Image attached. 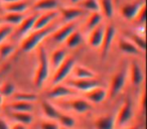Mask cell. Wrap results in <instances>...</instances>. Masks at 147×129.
<instances>
[{
    "instance_id": "1",
    "label": "cell",
    "mask_w": 147,
    "mask_h": 129,
    "mask_svg": "<svg viewBox=\"0 0 147 129\" xmlns=\"http://www.w3.org/2000/svg\"><path fill=\"white\" fill-rule=\"evenodd\" d=\"M57 27H59L57 23L51 22V24L43 27V28L33 30L27 36L24 37V39L21 43V49L25 53H29V51H33L40 45V43L43 39L47 38L49 35L53 34V32Z\"/></svg>"
},
{
    "instance_id": "2",
    "label": "cell",
    "mask_w": 147,
    "mask_h": 129,
    "mask_svg": "<svg viewBox=\"0 0 147 129\" xmlns=\"http://www.w3.org/2000/svg\"><path fill=\"white\" fill-rule=\"evenodd\" d=\"M49 71H51V66H49V55L45 47H40L38 49V66L33 81L35 87L39 88L45 84L49 76Z\"/></svg>"
},
{
    "instance_id": "3",
    "label": "cell",
    "mask_w": 147,
    "mask_h": 129,
    "mask_svg": "<svg viewBox=\"0 0 147 129\" xmlns=\"http://www.w3.org/2000/svg\"><path fill=\"white\" fill-rule=\"evenodd\" d=\"M127 74H128V71H127L126 67H124L112 77L110 88H109V97L111 99L120 94L121 91L124 89L127 81Z\"/></svg>"
},
{
    "instance_id": "4",
    "label": "cell",
    "mask_w": 147,
    "mask_h": 129,
    "mask_svg": "<svg viewBox=\"0 0 147 129\" xmlns=\"http://www.w3.org/2000/svg\"><path fill=\"white\" fill-rule=\"evenodd\" d=\"M75 65H76V59L74 57H65L63 63L57 70H55V75L53 77V86L63 82L67 79V77L71 73Z\"/></svg>"
},
{
    "instance_id": "5",
    "label": "cell",
    "mask_w": 147,
    "mask_h": 129,
    "mask_svg": "<svg viewBox=\"0 0 147 129\" xmlns=\"http://www.w3.org/2000/svg\"><path fill=\"white\" fill-rule=\"evenodd\" d=\"M67 86L71 89H76L82 92H88L96 87L102 86L101 82L97 80L96 78L92 79H75V80H69L67 82Z\"/></svg>"
},
{
    "instance_id": "6",
    "label": "cell",
    "mask_w": 147,
    "mask_h": 129,
    "mask_svg": "<svg viewBox=\"0 0 147 129\" xmlns=\"http://www.w3.org/2000/svg\"><path fill=\"white\" fill-rule=\"evenodd\" d=\"M133 108H132V103L128 98L125 100L124 104L121 106L120 110H119L118 114L116 117V126L122 127L125 126L130 122V120L133 118Z\"/></svg>"
},
{
    "instance_id": "7",
    "label": "cell",
    "mask_w": 147,
    "mask_h": 129,
    "mask_svg": "<svg viewBox=\"0 0 147 129\" xmlns=\"http://www.w3.org/2000/svg\"><path fill=\"white\" fill-rule=\"evenodd\" d=\"M145 5V1L138 0L134 2H129L122 5L120 8V13L122 17H124L127 20H134L136 15L138 14L139 10Z\"/></svg>"
},
{
    "instance_id": "8",
    "label": "cell",
    "mask_w": 147,
    "mask_h": 129,
    "mask_svg": "<svg viewBox=\"0 0 147 129\" xmlns=\"http://www.w3.org/2000/svg\"><path fill=\"white\" fill-rule=\"evenodd\" d=\"M116 36V28L113 25H108L105 27L104 37H103L102 45H101V55L103 59H106L108 57V53L110 51V49L112 47L113 41Z\"/></svg>"
},
{
    "instance_id": "9",
    "label": "cell",
    "mask_w": 147,
    "mask_h": 129,
    "mask_svg": "<svg viewBox=\"0 0 147 129\" xmlns=\"http://www.w3.org/2000/svg\"><path fill=\"white\" fill-rule=\"evenodd\" d=\"M76 28H77V23L75 22V21L67 22L65 25H63V26H61V27H57V28L53 31V39L55 43H65L67 37Z\"/></svg>"
},
{
    "instance_id": "10",
    "label": "cell",
    "mask_w": 147,
    "mask_h": 129,
    "mask_svg": "<svg viewBox=\"0 0 147 129\" xmlns=\"http://www.w3.org/2000/svg\"><path fill=\"white\" fill-rule=\"evenodd\" d=\"M59 15V10H49L45 11V13H43V14H38L34 22V25H33L32 30L43 28V27L49 25L51 22H53L55 19L57 18Z\"/></svg>"
},
{
    "instance_id": "11",
    "label": "cell",
    "mask_w": 147,
    "mask_h": 129,
    "mask_svg": "<svg viewBox=\"0 0 147 129\" xmlns=\"http://www.w3.org/2000/svg\"><path fill=\"white\" fill-rule=\"evenodd\" d=\"M105 27H106V25L101 22L96 27L91 29L90 35H89V38H88V43L90 45V47H94V49H99L101 47L103 41V37H104Z\"/></svg>"
},
{
    "instance_id": "12",
    "label": "cell",
    "mask_w": 147,
    "mask_h": 129,
    "mask_svg": "<svg viewBox=\"0 0 147 129\" xmlns=\"http://www.w3.org/2000/svg\"><path fill=\"white\" fill-rule=\"evenodd\" d=\"M86 11L81 7H61L59 13L61 15L63 21L65 22H71L77 20L81 16L85 14Z\"/></svg>"
},
{
    "instance_id": "13",
    "label": "cell",
    "mask_w": 147,
    "mask_h": 129,
    "mask_svg": "<svg viewBox=\"0 0 147 129\" xmlns=\"http://www.w3.org/2000/svg\"><path fill=\"white\" fill-rule=\"evenodd\" d=\"M75 94H76V93L74 92L73 89L69 88V86L57 84V85H55L53 88L47 93V97L51 99H59V98H65V97L74 96Z\"/></svg>"
},
{
    "instance_id": "14",
    "label": "cell",
    "mask_w": 147,
    "mask_h": 129,
    "mask_svg": "<svg viewBox=\"0 0 147 129\" xmlns=\"http://www.w3.org/2000/svg\"><path fill=\"white\" fill-rule=\"evenodd\" d=\"M130 80L134 87H139L144 80V74L141 69L140 63L137 61H131L130 66Z\"/></svg>"
},
{
    "instance_id": "15",
    "label": "cell",
    "mask_w": 147,
    "mask_h": 129,
    "mask_svg": "<svg viewBox=\"0 0 147 129\" xmlns=\"http://www.w3.org/2000/svg\"><path fill=\"white\" fill-rule=\"evenodd\" d=\"M107 94L108 93L105 90L104 87L99 86L86 92V97L90 102L94 103V104H100L107 98Z\"/></svg>"
},
{
    "instance_id": "16",
    "label": "cell",
    "mask_w": 147,
    "mask_h": 129,
    "mask_svg": "<svg viewBox=\"0 0 147 129\" xmlns=\"http://www.w3.org/2000/svg\"><path fill=\"white\" fill-rule=\"evenodd\" d=\"M116 126V117L113 114L101 116L95 121L96 129H114Z\"/></svg>"
},
{
    "instance_id": "17",
    "label": "cell",
    "mask_w": 147,
    "mask_h": 129,
    "mask_svg": "<svg viewBox=\"0 0 147 129\" xmlns=\"http://www.w3.org/2000/svg\"><path fill=\"white\" fill-rule=\"evenodd\" d=\"M37 15L38 14H33L26 17V18H23V20L19 24L18 29H17V32H16L17 36H24V35H26L27 33L32 30Z\"/></svg>"
},
{
    "instance_id": "18",
    "label": "cell",
    "mask_w": 147,
    "mask_h": 129,
    "mask_svg": "<svg viewBox=\"0 0 147 129\" xmlns=\"http://www.w3.org/2000/svg\"><path fill=\"white\" fill-rule=\"evenodd\" d=\"M118 47L122 53H127V55H138L141 53L140 49H139L134 43H131L129 39H127L126 37H123V38L119 39Z\"/></svg>"
},
{
    "instance_id": "19",
    "label": "cell",
    "mask_w": 147,
    "mask_h": 129,
    "mask_svg": "<svg viewBox=\"0 0 147 129\" xmlns=\"http://www.w3.org/2000/svg\"><path fill=\"white\" fill-rule=\"evenodd\" d=\"M67 51L65 49H57L51 53V57L49 59V66L53 69V70H57L61 63H63V61L67 57Z\"/></svg>"
},
{
    "instance_id": "20",
    "label": "cell",
    "mask_w": 147,
    "mask_h": 129,
    "mask_svg": "<svg viewBox=\"0 0 147 129\" xmlns=\"http://www.w3.org/2000/svg\"><path fill=\"white\" fill-rule=\"evenodd\" d=\"M7 109L13 112H29L33 111V105L31 102L24 101H12L7 105Z\"/></svg>"
},
{
    "instance_id": "21",
    "label": "cell",
    "mask_w": 147,
    "mask_h": 129,
    "mask_svg": "<svg viewBox=\"0 0 147 129\" xmlns=\"http://www.w3.org/2000/svg\"><path fill=\"white\" fill-rule=\"evenodd\" d=\"M59 5V0H37L33 5V9L37 11L57 10Z\"/></svg>"
},
{
    "instance_id": "22",
    "label": "cell",
    "mask_w": 147,
    "mask_h": 129,
    "mask_svg": "<svg viewBox=\"0 0 147 129\" xmlns=\"http://www.w3.org/2000/svg\"><path fill=\"white\" fill-rule=\"evenodd\" d=\"M69 106L71 110L79 113V114H83V113L88 112L92 108L90 103L87 100H84V99H75V100H71L69 103Z\"/></svg>"
},
{
    "instance_id": "23",
    "label": "cell",
    "mask_w": 147,
    "mask_h": 129,
    "mask_svg": "<svg viewBox=\"0 0 147 129\" xmlns=\"http://www.w3.org/2000/svg\"><path fill=\"white\" fill-rule=\"evenodd\" d=\"M29 7L28 2L24 0H18L14 2L6 3L4 6V9L6 12H16V13H23L27 10Z\"/></svg>"
},
{
    "instance_id": "24",
    "label": "cell",
    "mask_w": 147,
    "mask_h": 129,
    "mask_svg": "<svg viewBox=\"0 0 147 129\" xmlns=\"http://www.w3.org/2000/svg\"><path fill=\"white\" fill-rule=\"evenodd\" d=\"M124 35L127 39L133 43L140 51H144L146 49V43H145V38L141 35H139L138 33H135L134 31H129L126 30L124 31Z\"/></svg>"
},
{
    "instance_id": "25",
    "label": "cell",
    "mask_w": 147,
    "mask_h": 129,
    "mask_svg": "<svg viewBox=\"0 0 147 129\" xmlns=\"http://www.w3.org/2000/svg\"><path fill=\"white\" fill-rule=\"evenodd\" d=\"M9 116L14 121L24 125L31 124L33 121L32 114L29 112H13V111H10L9 112Z\"/></svg>"
},
{
    "instance_id": "26",
    "label": "cell",
    "mask_w": 147,
    "mask_h": 129,
    "mask_svg": "<svg viewBox=\"0 0 147 129\" xmlns=\"http://www.w3.org/2000/svg\"><path fill=\"white\" fill-rule=\"evenodd\" d=\"M74 77L76 79H92L96 78V74L92 70L82 66H75L73 69Z\"/></svg>"
},
{
    "instance_id": "27",
    "label": "cell",
    "mask_w": 147,
    "mask_h": 129,
    "mask_svg": "<svg viewBox=\"0 0 147 129\" xmlns=\"http://www.w3.org/2000/svg\"><path fill=\"white\" fill-rule=\"evenodd\" d=\"M65 43L69 49H76V47H78L79 45L83 43L82 33H81L79 30H77V29H75V30L67 37Z\"/></svg>"
},
{
    "instance_id": "28",
    "label": "cell",
    "mask_w": 147,
    "mask_h": 129,
    "mask_svg": "<svg viewBox=\"0 0 147 129\" xmlns=\"http://www.w3.org/2000/svg\"><path fill=\"white\" fill-rule=\"evenodd\" d=\"M41 107H42L43 113H45V115L47 118L53 119V120H57L61 112H59L55 107H53L51 102H49L47 100H42V102H41Z\"/></svg>"
},
{
    "instance_id": "29",
    "label": "cell",
    "mask_w": 147,
    "mask_h": 129,
    "mask_svg": "<svg viewBox=\"0 0 147 129\" xmlns=\"http://www.w3.org/2000/svg\"><path fill=\"white\" fill-rule=\"evenodd\" d=\"M23 14L22 13H16V12H6L2 17V22H6L9 25H19L21 21L23 20Z\"/></svg>"
},
{
    "instance_id": "30",
    "label": "cell",
    "mask_w": 147,
    "mask_h": 129,
    "mask_svg": "<svg viewBox=\"0 0 147 129\" xmlns=\"http://www.w3.org/2000/svg\"><path fill=\"white\" fill-rule=\"evenodd\" d=\"M102 19H103V15L101 12H99V11L92 12L86 21V29L88 31H90L91 29H93L94 27H96L97 25L100 24V23L102 22Z\"/></svg>"
},
{
    "instance_id": "31",
    "label": "cell",
    "mask_w": 147,
    "mask_h": 129,
    "mask_svg": "<svg viewBox=\"0 0 147 129\" xmlns=\"http://www.w3.org/2000/svg\"><path fill=\"white\" fill-rule=\"evenodd\" d=\"M100 10L102 11V14L105 15L108 18H111L114 13V6H113L112 0H100L99 1Z\"/></svg>"
},
{
    "instance_id": "32",
    "label": "cell",
    "mask_w": 147,
    "mask_h": 129,
    "mask_svg": "<svg viewBox=\"0 0 147 129\" xmlns=\"http://www.w3.org/2000/svg\"><path fill=\"white\" fill-rule=\"evenodd\" d=\"M13 101H24V102H34L37 101L38 97L37 95L32 94V93H23V92H18V93H13L12 96Z\"/></svg>"
},
{
    "instance_id": "33",
    "label": "cell",
    "mask_w": 147,
    "mask_h": 129,
    "mask_svg": "<svg viewBox=\"0 0 147 129\" xmlns=\"http://www.w3.org/2000/svg\"><path fill=\"white\" fill-rule=\"evenodd\" d=\"M81 8H83L85 11L96 12L100 11V5L98 0H84L81 3Z\"/></svg>"
},
{
    "instance_id": "34",
    "label": "cell",
    "mask_w": 147,
    "mask_h": 129,
    "mask_svg": "<svg viewBox=\"0 0 147 129\" xmlns=\"http://www.w3.org/2000/svg\"><path fill=\"white\" fill-rule=\"evenodd\" d=\"M14 47L11 43H0V57L2 59L10 57L14 51Z\"/></svg>"
},
{
    "instance_id": "35",
    "label": "cell",
    "mask_w": 147,
    "mask_h": 129,
    "mask_svg": "<svg viewBox=\"0 0 147 129\" xmlns=\"http://www.w3.org/2000/svg\"><path fill=\"white\" fill-rule=\"evenodd\" d=\"M57 120H59V123H61L63 127H65V128H71V127H74L75 124H76V120H75L73 117L69 116V115L61 114V113L59 114Z\"/></svg>"
},
{
    "instance_id": "36",
    "label": "cell",
    "mask_w": 147,
    "mask_h": 129,
    "mask_svg": "<svg viewBox=\"0 0 147 129\" xmlns=\"http://www.w3.org/2000/svg\"><path fill=\"white\" fill-rule=\"evenodd\" d=\"M0 92L3 97H11L15 92V86L12 83H4L2 87L0 88Z\"/></svg>"
},
{
    "instance_id": "37",
    "label": "cell",
    "mask_w": 147,
    "mask_h": 129,
    "mask_svg": "<svg viewBox=\"0 0 147 129\" xmlns=\"http://www.w3.org/2000/svg\"><path fill=\"white\" fill-rule=\"evenodd\" d=\"M13 31V27L11 25H2L0 26V43H2Z\"/></svg>"
},
{
    "instance_id": "38",
    "label": "cell",
    "mask_w": 147,
    "mask_h": 129,
    "mask_svg": "<svg viewBox=\"0 0 147 129\" xmlns=\"http://www.w3.org/2000/svg\"><path fill=\"white\" fill-rule=\"evenodd\" d=\"M145 13H146V7H145V5L142 7V8L139 10L138 14L136 15V17H135L134 20H136L137 22L139 23V24H144L145 23V20H146V16H145Z\"/></svg>"
},
{
    "instance_id": "39",
    "label": "cell",
    "mask_w": 147,
    "mask_h": 129,
    "mask_svg": "<svg viewBox=\"0 0 147 129\" xmlns=\"http://www.w3.org/2000/svg\"><path fill=\"white\" fill-rule=\"evenodd\" d=\"M40 129H59V125L55 122H42Z\"/></svg>"
},
{
    "instance_id": "40",
    "label": "cell",
    "mask_w": 147,
    "mask_h": 129,
    "mask_svg": "<svg viewBox=\"0 0 147 129\" xmlns=\"http://www.w3.org/2000/svg\"><path fill=\"white\" fill-rule=\"evenodd\" d=\"M0 129H10V126L4 119L0 118Z\"/></svg>"
},
{
    "instance_id": "41",
    "label": "cell",
    "mask_w": 147,
    "mask_h": 129,
    "mask_svg": "<svg viewBox=\"0 0 147 129\" xmlns=\"http://www.w3.org/2000/svg\"><path fill=\"white\" fill-rule=\"evenodd\" d=\"M10 129H26V125L16 122V123H14V124H13L12 126H11Z\"/></svg>"
},
{
    "instance_id": "42",
    "label": "cell",
    "mask_w": 147,
    "mask_h": 129,
    "mask_svg": "<svg viewBox=\"0 0 147 129\" xmlns=\"http://www.w3.org/2000/svg\"><path fill=\"white\" fill-rule=\"evenodd\" d=\"M1 2H4L5 4L6 3H10V2H14V1H18V0H0Z\"/></svg>"
},
{
    "instance_id": "43",
    "label": "cell",
    "mask_w": 147,
    "mask_h": 129,
    "mask_svg": "<svg viewBox=\"0 0 147 129\" xmlns=\"http://www.w3.org/2000/svg\"><path fill=\"white\" fill-rule=\"evenodd\" d=\"M3 98H4V97L2 96V94H1V92H0V106H1L3 103Z\"/></svg>"
},
{
    "instance_id": "44",
    "label": "cell",
    "mask_w": 147,
    "mask_h": 129,
    "mask_svg": "<svg viewBox=\"0 0 147 129\" xmlns=\"http://www.w3.org/2000/svg\"><path fill=\"white\" fill-rule=\"evenodd\" d=\"M69 1H71V3H78L80 0H69Z\"/></svg>"
},
{
    "instance_id": "45",
    "label": "cell",
    "mask_w": 147,
    "mask_h": 129,
    "mask_svg": "<svg viewBox=\"0 0 147 129\" xmlns=\"http://www.w3.org/2000/svg\"><path fill=\"white\" fill-rule=\"evenodd\" d=\"M128 129H140L139 126H134V127H131V128H128Z\"/></svg>"
},
{
    "instance_id": "46",
    "label": "cell",
    "mask_w": 147,
    "mask_h": 129,
    "mask_svg": "<svg viewBox=\"0 0 147 129\" xmlns=\"http://www.w3.org/2000/svg\"><path fill=\"white\" fill-rule=\"evenodd\" d=\"M59 129H67V128H65V127H61V128L59 127Z\"/></svg>"
},
{
    "instance_id": "47",
    "label": "cell",
    "mask_w": 147,
    "mask_h": 129,
    "mask_svg": "<svg viewBox=\"0 0 147 129\" xmlns=\"http://www.w3.org/2000/svg\"><path fill=\"white\" fill-rule=\"evenodd\" d=\"M2 22V19H1V17H0V23Z\"/></svg>"
}]
</instances>
